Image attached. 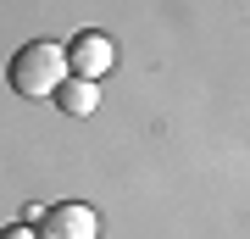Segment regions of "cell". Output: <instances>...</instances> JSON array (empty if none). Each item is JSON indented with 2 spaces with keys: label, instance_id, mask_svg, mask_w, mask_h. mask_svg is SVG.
<instances>
[{
  "label": "cell",
  "instance_id": "cell-5",
  "mask_svg": "<svg viewBox=\"0 0 250 239\" xmlns=\"http://www.w3.org/2000/svg\"><path fill=\"white\" fill-rule=\"evenodd\" d=\"M0 239H34V228H22V222H11V228H0Z\"/></svg>",
  "mask_w": 250,
  "mask_h": 239
},
{
  "label": "cell",
  "instance_id": "cell-1",
  "mask_svg": "<svg viewBox=\"0 0 250 239\" xmlns=\"http://www.w3.org/2000/svg\"><path fill=\"white\" fill-rule=\"evenodd\" d=\"M11 89L17 95H28V100H45V95H56V84L67 78V50L62 44H50V39H34V44H22L17 56H11Z\"/></svg>",
  "mask_w": 250,
  "mask_h": 239
},
{
  "label": "cell",
  "instance_id": "cell-2",
  "mask_svg": "<svg viewBox=\"0 0 250 239\" xmlns=\"http://www.w3.org/2000/svg\"><path fill=\"white\" fill-rule=\"evenodd\" d=\"M100 234V222L89 206H78V200H62V206H50L45 217H39V234L34 239H95Z\"/></svg>",
  "mask_w": 250,
  "mask_h": 239
},
{
  "label": "cell",
  "instance_id": "cell-3",
  "mask_svg": "<svg viewBox=\"0 0 250 239\" xmlns=\"http://www.w3.org/2000/svg\"><path fill=\"white\" fill-rule=\"evenodd\" d=\"M117 67V44L106 34H78L67 44V72L72 78H100V72Z\"/></svg>",
  "mask_w": 250,
  "mask_h": 239
},
{
  "label": "cell",
  "instance_id": "cell-4",
  "mask_svg": "<svg viewBox=\"0 0 250 239\" xmlns=\"http://www.w3.org/2000/svg\"><path fill=\"white\" fill-rule=\"evenodd\" d=\"M56 106H62V111H72V117H89V111L100 106L95 78H72V72H67V78L56 84Z\"/></svg>",
  "mask_w": 250,
  "mask_h": 239
}]
</instances>
